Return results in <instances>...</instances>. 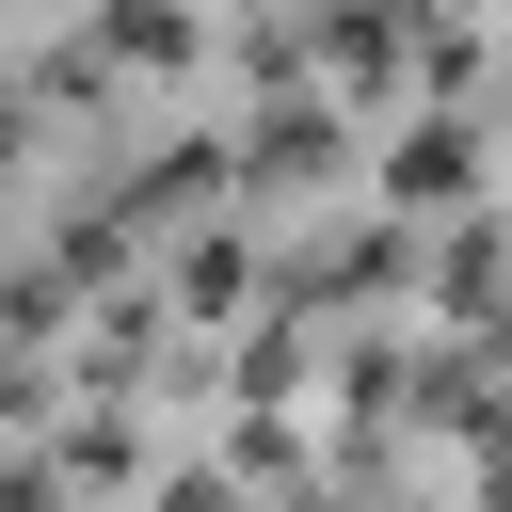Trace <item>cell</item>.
<instances>
[{"label": "cell", "mask_w": 512, "mask_h": 512, "mask_svg": "<svg viewBox=\"0 0 512 512\" xmlns=\"http://www.w3.org/2000/svg\"><path fill=\"white\" fill-rule=\"evenodd\" d=\"M96 32H112L128 64H192V0H112Z\"/></svg>", "instance_id": "2"}, {"label": "cell", "mask_w": 512, "mask_h": 512, "mask_svg": "<svg viewBox=\"0 0 512 512\" xmlns=\"http://www.w3.org/2000/svg\"><path fill=\"white\" fill-rule=\"evenodd\" d=\"M384 192H400V208H448V192H480V128H464V112H416V128L384 144Z\"/></svg>", "instance_id": "1"}]
</instances>
